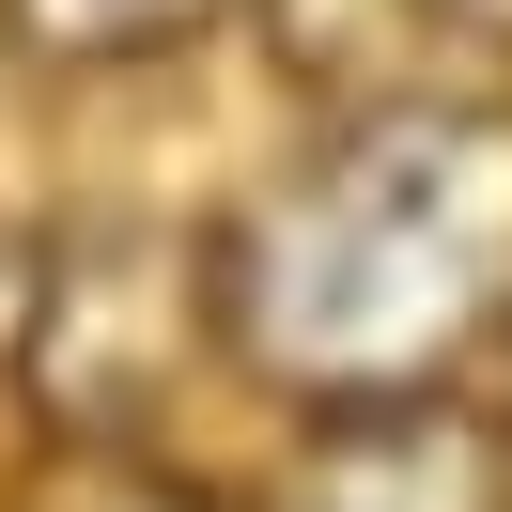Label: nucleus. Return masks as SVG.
Wrapping results in <instances>:
<instances>
[{
	"label": "nucleus",
	"instance_id": "3",
	"mask_svg": "<svg viewBox=\"0 0 512 512\" xmlns=\"http://www.w3.org/2000/svg\"><path fill=\"white\" fill-rule=\"evenodd\" d=\"M218 16L233 0H0V32L32 47V63H171Z\"/></svg>",
	"mask_w": 512,
	"mask_h": 512
},
{
	"label": "nucleus",
	"instance_id": "1",
	"mask_svg": "<svg viewBox=\"0 0 512 512\" xmlns=\"http://www.w3.org/2000/svg\"><path fill=\"white\" fill-rule=\"evenodd\" d=\"M202 311L280 404L450 388L512 326V109H342L295 171L233 202V233L202 249Z\"/></svg>",
	"mask_w": 512,
	"mask_h": 512
},
{
	"label": "nucleus",
	"instance_id": "2",
	"mask_svg": "<svg viewBox=\"0 0 512 512\" xmlns=\"http://www.w3.org/2000/svg\"><path fill=\"white\" fill-rule=\"evenodd\" d=\"M249 512H512V419H481L466 388L311 404Z\"/></svg>",
	"mask_w": 512,
	"mask_h": 512
},
{
	"label": "nucleus",
	"instance_id": "4",
	"mask_svg": "<svg viewBox=\"0 0 512 512\" xmlns=\"http://www.w3.org/2000/svg\"><path fill=\"white\" fill-rule=\"evenodd\" d=\"M435 32L481 47V63H512V0H435Z\"/></svg>",
	"mask_w": 512,
	"mask_h": 512
}]
</instances>
